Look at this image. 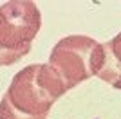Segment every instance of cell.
Wrapping results in <instances>:
<instances>
[{
  "label": "cell",
  "mask_w": 121,
  "mask_h": 119,
  "mask_svg": "<svg viewBox=\"0 0 121 119\" xmlns=\"http://www.w3.org/2000/svg\"><path fill=\"white\" fill-rule=\"evenodd\" d=\"M103 60V43L91 36L71 34L52 47L49 67L54 70L67 90L98 74Z\"/></svg>",
  "instance_id": "obj_3"
},
{
  "label": "cell",
  "mask_w": 121,
  "mask_h": 119,
  "mask_svg": "<svg viewBox=\"0 0 121 119\" xmlns=\"http://www.w3.org/2000/svg\"><path fill=\"white\" fill-rule=\"evenodd\" d=\"M114 89H119V90H121V78H119V79H117V83H116V85H114Z\"/></svg>",
  "instance_id": "obj_5"
},
{
  "label": "cell",
  "mask_w": 121,
  "mask_h": 119,
  "mask_svg": "<svg viewBox=\"0 0 121 119\" xmlns=\"http://www.w3.org/2000/svg\"><path fill=\"white\" fill-rule=\"evenodd\" d=\"M96 76L112 87L121 78V33L103 43V60Z\"/></svg>",
  "instance_id": "obj_4"
},
{
  "label": "cell",
  "mask_w": 121,
  "mask_h": 119,
  "mask_svg": "<svg viewBox=\"0 0 121 119\" xmlns=\"http://www.w3.org/2000/svg\"><path fill=\"white\" fill-rule=\"evenodd\" d=\"M65 92L61 79L47 63L27 65L15 74L0 99V119H45Z\"/></svg>",
  "instance_id": "obj_1"
},
{
  "label": "cell",
  "mask_w": 121,
  "mask_h": 119,
  "mask_svg": "<svg viewBox=\"0 0 121 119\" xmlns=\"http://www.w3.org/2000/svg\"><path fill=\"white\" fill-rule=\"evenodd\" d=\"M40 27L42 13L35 2L11 0L0 5V67L29 54Z\"/></svg>",
  "instance_id": "obj_2"
}]
</instances>
